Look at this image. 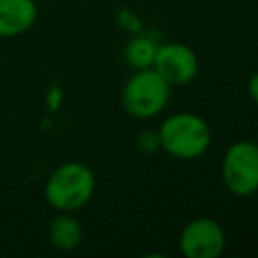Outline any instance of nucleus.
<instances>
[{
    "label": "nucleus",
    "mask_w": 258,
    "mask_h": 258,
    "mask_svg": "<svg viewBox=\"0 0 258 258\" xmlns=\"http://www.w3.org/2000/svg\"><path fill=\"white\" fill-rule=\"evenodd\" d=\"M248 95H250V99L258 105V73H254V75L250 77V81H248Z\"/></svg>",
    "instance_id": "9b49d317"
},
{
    "label": "nucleus",
    "mask_w": 258,
    "mask_h": 258,
    "mask_svg": "<svg viewBox=\"0 0 258 258\" xmlns=\"http://www.w3.org/2000/svg\"><path fill=\"white\" fill-rule=\"evenodd\" d=\"M38 16L34 0H0V36L24 34Z\"/></svg>",
    "instance_id": "0eeeda50"
},
{
    "label": "nucleus",
    "mask_w": 258,
    "mask_h": 258,
    "mask_svg": "<svg viewBox=\"0 0 258 258\" xmlns=\"http://www.w3.org/2000/svg\"><path fill=\"white\" fill-rule=\"evenodd\" d=\"M157 46L159 44H155L153 38H149V36L131 38L125 44V60H127V64L133 67L135 71L151 67L153 58H155V52H157Z\"/></svg>",
    "instance_id": "1a4fd4ad"
},
{
    "label": "nucleus",
    "mask_w": 258,
    "mask_h": 258,
    "mask_svg": "<svg viewBox=\"0 0 258 258\" xmlns=\"http://www.w3.org/2000/svg\"><path fill=\"white\" fill-rule=\"evenodd\" d=\"M226 248V234L214 218H194L179 232V250L185 258H218Z\"/></svg>",
    "instance_id": "39448f33"
},
{
    "label": "nucleus",
    "mask_w": 258,
    "mask_h": 258,
    "mask_svg": "<svg viewBox=\"0 0 258 258\" xmlns=\"http://www.w3.org/2000/svg\"><path fill=\"white\" fill-rule=\"evenodd\" d=\"M256 143H258V137H256Z\"/></svg>",
    "instance_id": "f8f14e48"
},
{
    "label": "nucleus",
    "mask_w": 258,
    "mask_h": 258,
    "mask_svg": "<svg viewBox=\"0 0 258 258\" xmlns=\"http://www.w3.org/2000/svg\"><path fill=\"white\" fill-rule=\"evenodd\" d=\"M48 242L52 248L71 252L83 242V226L73 212H58L48 224Z\"/></svg>",
    "instance_id": "6e6552de"
},
{
    "label": "nucleus",
    "mask_w": 258,
    "mask_h": 258,
    "mask_svg": "<svg viewBox=\"0 0 258 258\" xmlns=\"http://www.w3.org/2000/svg\"><path fill=\"white\" fill-rule=\"evenodd\" d=\"M171 85L153 69H137L121 91L123 109L135 119H153L169 103Z\"/></svg>",
    "instance_id": "7ed1b4c3"
},
{
    "label": "nucleus",
    "mask_w": 258,
    "mask_h": 258,
    "mask_svg": "<svg viewBox=\"0 0 258 258\" xmlns=\"http://www.w3.org/2000/svg\"><path fill=\"white\" fill-rule=\"evenodd\" d=\"M137 149L141 153H155L161 149L157 131H141L137 135Z\"/></svg>",
    "instance_id": "9d476101"
},
{
    "label": "nucleus",
    "mask_w": 258,
    "mask_h": 258,
    "mask_svg": "<svg viewBox=\"0 0 258 258\" xmlns=\"http://www.w3.org/2000/svg\"><path fill=\"white\" fill-rule=\"evenodd\" d=\"M157 135L161 149L175 159H198L212 145V129L208 121L189 111L165 117Z\"/></svg>",
    "instance_id": "f257e3e1"
},
{
    "label": "nucleus",
    "mask_w": 258,
    "mask_h": 258,
    "mask_svg": "<svg viewBox=\"0 0 258 258\" xmlns=\"http://www.w3.org/2000/svg\"><path fill=\"white\" fill-rule=\"evenodd\" d=\"M171 87L189 85L200 69L198 54L183 42H163L157 46L151 64Z\"/></svg>",
    "instance_id": "423d86ee"
},
{
    "label": "nucleus",
    "mask_w": 258,
    "mask_h": 258,
    "mask_svg": "<svg viewBox=\"0 0 258 258\" xmlns=\"http://www.w3.org/2000/svg\"><path fill=\"white\" fill-rule=\"evenodd\" d=\"M222 181L236 198H250L258 194V143L234 141L222 157Z\"/></svg>",
    "instance_id": "20e7f679"
},
{
    "label": "nucleus",
    "mask_w": 258,
    "mask_h": 258,
    "mask_svg": "<svg viewBox=\"0 0 258 258\" xmlns=\"http://www.w3.org/2000/svg\"><path fill=\"white\" fill-rule=\"evenodd\" d=\"M95 173L81 161L58 165L44 183V200L56 212H75L95 194Z\"/></svg>",
    "instance_id": "f03ea898"
}]
</instances>
